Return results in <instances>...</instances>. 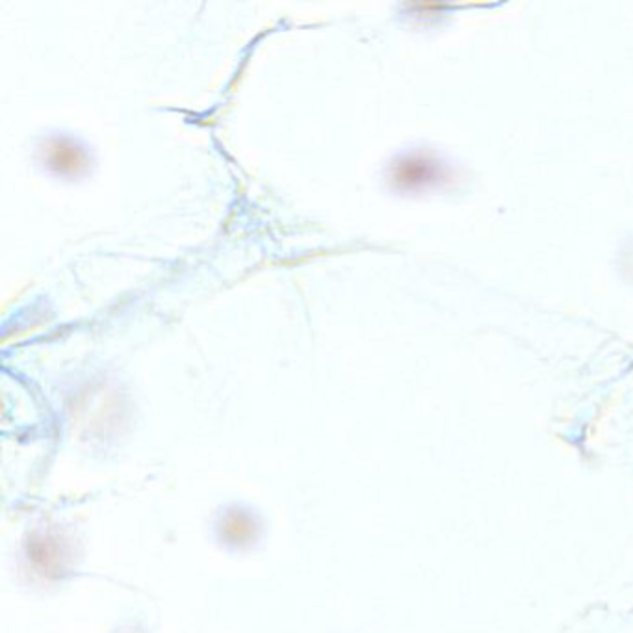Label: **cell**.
I'll use <instances>...</instances> for the list:
<instances>
[{
  "label": "cell",
  "mask_w": 633,
  "mask_h": 633,
  "mask_svg": "<svg viewBox=\"0 0 633 633\" xmlns=\"http://www.w3.org/2000/svg\"><path fill=\"white\" fill-rule=\"evenodd\" d=\"M49 162L51 163H61L60 171H65L63 168L75 169L78 165H82V154L78 149H73V147H61L60 143H56V147L51 151V156H49Z\"/></svg>",
  "instance_id": "6da1fadb"
}]
</instances>
